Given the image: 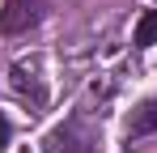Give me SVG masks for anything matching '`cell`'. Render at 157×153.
I'll list each match as a JSON object with an SVG mask.
<instances>
[{
	"label": "cell",
	"mask_w": 157,
	"mask_h": 153,
	"mask_svg": "<svg viewBox=\"0 0 157 153\" xmlns=\"http://www.w3.org/2000/svg\"><path fill=\"white\" fill-rule=\"evenodd\" d=\"M38 22V4L34 0H9L0 9V34H21Z\"/></svg>",
	"instance_id": "6da1fadb"
},
{
	"label": "cell",
	"mask_w": 157,
	"mask_h": 153,
	"mask_svg": "<svg viewBox=\"0 0 157 153\" xmlns=\"http://www.w3.org/2000/svg\"><path fill=\"white\" fill-rule=\"evenodd\" d=\"M51 153H89V136H81L77 124H68V128H59V132H51Z\"/></svg>",
	"instance_id": "7a4b0ae2"
},
{
	"label": "cell",
	"mask_w": 157,
	"mask_h": 153,
	"mask_svg": "<svg viewBox=\"0 0 157 153\" xmlns=\"http://www.w3.org/2000/svg\"><path fill=\"white\" fill-rule=\"evenodd\" d=\"M157 132V102H140L128 119V136H149Z\"/></svg>",
	"instance_id": "3957f363"
},
{
	"label": "cell",
	"mask_w": 157,
	"mask_h": 153,
	"mask_svg": "<svg viewBox=\"0 0 157 153\" xmlns=\"http://www.w3.org/2000/svg\"><path fill=\"white\" fill-rule=\"evenodd\" d=\"M153 43H157V9L144 13L140 26H136V47H153Z\"/></svg>",
	"instance_id": "277c9868"
},
{
	"label": "cell",
	"mask_w": 157,
	"mask_h": 153,
	"mask_svg": "<svg viewBox=\"0 0 157 153\" xmlns=\"http://www.w3.org/2000/svg\"><path fill=\"white\" fill-rule=\"evenodd\" d=\"M9 136H13V128H9V119H4V115H0V149H4V145H9Z\"/></svg>",
	"instance_id": "5b68a950"
}]
</instances>
